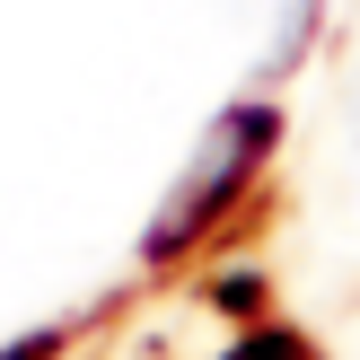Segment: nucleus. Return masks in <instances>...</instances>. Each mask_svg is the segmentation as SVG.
<instances>
[{
	"label": "nucleus",
	"mask_w": 360,
	"mask_h": 360,
	"mask_svg": "<svg viewBox=\"0 0 360 360\" xmlns=\"http://www.w3.org/2000/svg\"><path fill=\"white\" fill-rule=\"evenodd\" d=\"M264 141H273V115H264V105H229V115L211 123L202 158L176 176V193H167V211H158L150 238H158V246H176L185 229H202V220H211V202L238 185V167H255V158H264Z\"/></svg>",
	"instance_id": "obj_1"
},
{
	"label": "nucleus",
	"mask_w": 360,
	"mask_h": 360,
	"mask_svg": "<svg viewBox=\"0 0 360 360\" xmlns=\"http://www.w3.org/2000/svg\"><path fill=\"white\" fill-rule=\"evenodd\" d=\"M352 132H360V79H352Z\"/></svg>",
	"instance_id": "obj_2"
}]
</instances>
